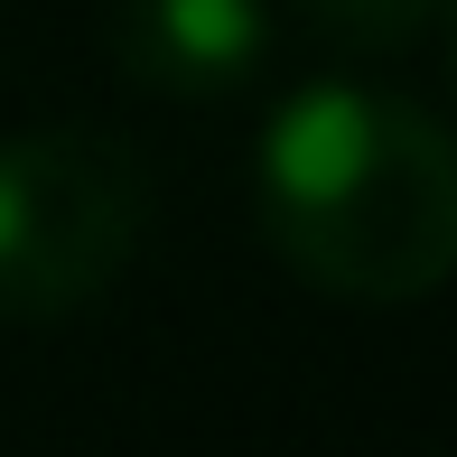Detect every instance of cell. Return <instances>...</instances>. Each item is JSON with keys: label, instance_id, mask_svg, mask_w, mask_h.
I'll return each instance as SVG.
<instances>
[{"label": "cell", "instance_id": "cell-1", "mask_svg": "<svg viewBox=\"0 0 457 457\" xmlns=\"http://www.w3.org/2000/svg\"><path fill=\"white\" fill-rule=\"evenodd\" d=\"M262 234L337 299H429L457 262L448 131L383 85H299L262 131Z\"/></svg>", "mask_w": 457, "mask_h": 457}, {"label": "cell", "instance_id": "cell-2", "mask_svg": "<svg viewBox=\"0 0 457 457\" xmlns=\"http://www.w3.org/2000/svg\"><path fill=\"white\" fill-rule=\"evenodd\" d=\"M150 234V169L121 131H10L0 140V318L47 327L94 308Z\"/></svg>", "mask_w": 457, "mask_h": 457}, {"label": "cell", "instance_id": "cell-3", "mask_svg": "<svg viewBox=\"0 0 457 457\" xmlns=\"http://www.w3.org/2000/svg\"><path fill=\"white\" fill-rule=\"evenodd\" d=\"M262 47H271L262 0H121V66L178 103L234 94Z\"/></svg>", "mask_w": 457, "mask_h": 457}, {"label": "cell", "instance_id": "cell-4", "mask_svg": "<svg viewBox=\"0 0 457 457\" xmlns=\"http://www.w3.org/2000/svg\"><path fill=\"white\" fill-rule=\"evenodd\" d=\"M439 10H448V0H318L327 29L373 37V47H411V37H429V29H439Z\"/></svg>", "mask_w": 457, "mask_h": 457}]
</instances>
